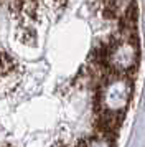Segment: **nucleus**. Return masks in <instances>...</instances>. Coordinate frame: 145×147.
<instances>
[{
	"label": "nucleus",
	"mask_w": 145,
	"mask_h": 147,
	"mask_svg": "<svg viewBox=\"0 0 145 147\" xmlns=\"http://www.w3.org/2000/svg\"><path fill=\"white\" fill-rule=\"evenodd\" d=\"M138 38L137 36H122L115 35L107 41V58L105 66L114 74L134 76L138 66Z\"/></svg>",
	"instance_id": "nucleus-1"
},
{
	"label": "nucleus",
	"mask_w": 145,
	"mask_h": 147,
	"mask_svg": "<svg viewBox=\"0 0 145 147\" xmlns=\"http://www.w3.org/2000/svg\"><path fill=\"white\" fill-rule=\"evenodd\" d=\"M114 140H111L105 136H101V134H89V136H84L76 142L74 147H114Z\"/></svg>",
	"instance_id": "nucleus-2"
}]
</instances>
